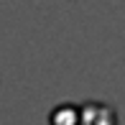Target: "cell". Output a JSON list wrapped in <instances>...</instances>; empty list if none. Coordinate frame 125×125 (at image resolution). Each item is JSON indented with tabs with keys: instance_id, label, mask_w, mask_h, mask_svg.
<instances>
[{
	"instance_id": "6da1fadb",
	"label": "cell",
	"mask_w": 125,
	"mask_h": 125,
	"mask_svg": "<svg viewBox=\"0 0 125 125\" xmlns=\"http://www.w3.org/2000/svg\"><path fill=\"white\" fill-rule=\"evenodd\" d=\"M79 125H117V112L102 100H89L79 107Z\"/></svg>"
},
{
	"instance_id": "7a4b0ae2",
	"label": "cell",
	"mask_w": 125,
	"mask_h": 125,
	"mask_svg": "<svg viewBox=\"0 0 125 125\" xmlns=\"http://www.w3.org/2000/svg\"><path fill=\"white\" fill-rule=\"evenodd\" d=\"M51 125H79V107L77 105H64L51 110Z\"/></svg>"
}]
</instances>
